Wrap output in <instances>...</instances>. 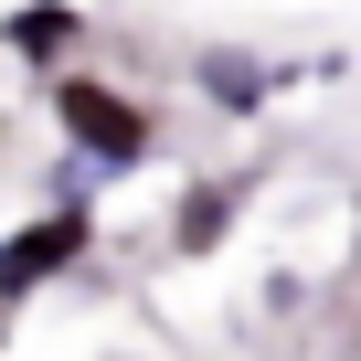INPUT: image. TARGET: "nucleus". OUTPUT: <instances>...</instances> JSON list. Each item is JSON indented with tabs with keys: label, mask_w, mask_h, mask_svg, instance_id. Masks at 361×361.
<instances>
[{
	"label": "nucleus",
	"mask_w": 361,
	"mask_h": 361,
	"mask_svg": "<svg viewBox=\"0 0 361 361\" xmlns=\"http://www.w3.org/2000/svg\"><path fill=\"white\" fill-rule=\"evenodd\" d=\"M43 117H54L64 159H85L96 180H128V170H149V159H159V106H149L138 85L96 75V64L43 75Z\"/></svg>",
	"instance_id": "1"
},
{
	"label": "nucleus",
	"mask_w": 361,
	"mask_h": 361,
	"mask_svg": "<svg viewBox=\"0 0 361 361\" xmlns=\"http://www.w3.org/2000/svg\"><path fill=\"white\" fill-rule=\"evenodd\" d=\"M287 85H298V64H276V54H245V43H192V96H202L213 117H266Z\"/></svg>",
	"instance_id": "3"
},
{
	"label": "nucleus",
	"mask_w": 361,
	"mask_h": 361,
	"mask_svg": "<svg viewBox=\"0 0 361 361\" xmlns=\"http://www.w3.org/2000/svg\"><path fill=\"white\" fill-rule=\"evenodd\" d=\"M85 43H96V11H85V0H11V11H0V54L32 64V75L85 64Z\"/></svg>",
	"instance_id": "4"
},
{
	"label": "nucleus",
	"mask_w": 361,
	"mask_h": 361,
	"mask_svg": "<svg viewBox=\"0 0 361 361\" xmlns=\"http://www.w3.org/2000/svg\"><path fill=\"white\" fill-rule=\"evenodd\" d=\"M85 255H96V202H43V213H22L11 234H0V319L32 308L43 287H64Z\"/></svg>",
	"instance_id": "2"
},
{
	"label": "nucleus",
	"mask_w": 361,
	"mask_h": 361,
	"mask_svg": "<svg viewBox=\"0 0 361 361\" xmlns=\"http://www.w3.org/2000/svg\"><path fill=\"white\" fill-rule=\"evenodd\" d=\"M245 192H255L245 170H202V180H180V202H170V255H224V234L245 224Z\"/></svg>",
	"instance_id": "5"
}]
</instances>
